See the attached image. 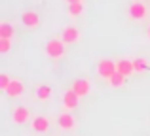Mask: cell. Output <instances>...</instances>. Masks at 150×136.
I'll list each match as a JSON object with an SVG mask.
<instances>
[{
  "label": "cell",
  "instance_id": "9a60e30c",
  "mask_svg": "<svg viewBox=\"0 0 150 136\" xmlns=\"http://www.w3.org/2000/svg\"><path fill=\"white\" fill-rule=\"evenodd\" d=\"M82 13H84V2L69 4V15H70V17H80Z\"/></svg>",
  "mask_w": 150,
  "mask_h": 136
},
{
  "label": "cell",
  "instance_id": "6da1fadb",
  "mask_svg": "<svg viewBox=\"0 0 150 136\" xmlns=\"http://www.w3.org/2000/svg\"><path fill=\"white\" fill-rule=\"evenodd\" d=\"M46 55H48L50 59H53V61L63 59V57H65V42H63L61 38L50 40L48 44H46Z\"/></svg>",
  "mask_w": 150,
  "mask_h": 136
},
{
  "label": "cell",
  "instance_id": "5bb4252c",
  "mask_svg": "<svg viewBox=\"0 0 150 136\" xmlns=\"http://www.w3.org/2000/svg\"><path fill=\"white\" fill-rule=\"evenodd\" d=\"M13 34H15V30H13V27H11L8 21L0 23V38H10V40H11Z\"/></svg>",
  "mask_w": 150,
  "mask_h": 136
},
{
  "label": "cell",
  "instance_id": "e0dca14e",
  "mask_svg": "<svg viewBox=\"0 0 150 136\" xmlns=\"http://www.w3.org/2000/svg\"><path fill=\"white\" fill-rule=\"evenodd\" d=\"M133 66H135V72L137 74H143V72H146L148 70V63H146V59H133Z\"/></svg>",
  "mask_w": 150,
  "mask_h": 136
},
{
  "label": "cell",
  "instance_id": "3957f363",
  "mask_svg": "<svg viewBox=\"0 0 150 136\" xmlns=\"http://www.w3.org/2000/svg\"><path fill=\"white\" fill-rule=\"evenodd\" d=\"M127 13H129V17H131L133 21H143V19L148 15V10H146V6H144L141 0H133V2L129 4Z\"/></svg>",
  "mask_w": 150,
  "mask_h": 136
},
{
  "label": "cell",
  "instance_id": "30bf717a",
  "mask_svg": "<svg viewBox=\"0 0 150 136\" xmlns=\"http://www.w3.org/2000/svg\"><path fill=\"white\" fill-rule=\"evenodd\" d=\"M72 89L78 93V96H86L89 95V91H91V83H89L88 80H84V77H80V80H74L72 81Z\"/></svg>",
  "mask_w": 150,
  "mask_h": 136
},
{
  "label": "cell",
  "instance_id": "2e32d148",
  "mask_svg": "<svg viewBox=\"0 0 150 136\" xmlns=\"http://www.w3.org/2000/svg\"><path fill=\"white\" fill-rule=\"evenodd\" d=\"M108 83H110V87L118 89V87H122V85L125 83V76H122L120 72H116V74H114V76L108 80Z\"/></svg>",
  "mask_w": 150,
  "mask_h": 136
},
{
  "label": "cell",
  "instance_id": "9c48e42d",
  "mask_svg": "<svg viewBox=\"0 0 150 136\" xmlns=\"http://www.w3.org/2000/svg\"><path fill=\"white\" fill-rule=\"evenodd\" d=\"M61 40L65 42V44H76V42L80 40V30L72 25L65 27V30H63V34H61Z\"/></svg>",
  "mask_w": 150,
  "mask_h": 136
},
{
  "label": "cell",
  "instance_id": "d6986e66",
  "mask_svg": "<svg viewBox=\"0 0 150 136\" xmlns=\"http://www.w3.org/2000/svg\"><path fill=\"white\" fill-rule=\"evenodd\" d=\"M10 83H11V77L8 76V74H0V89H2V91H6Z\"/></svg>",
  "mask_w": 150,
  "mask_h": 136
},
{
  "label": "cell",
  "instance_id": "52a82bcc",
  "mask_svg": "<svg viewBox=\"0 0 150 136\" xmlns=\"http://www.w3.org/2000/svg\"><path fill=\"white\" fill-rule=\"evenodd\" d=\"M57 127L61 130H74L76 129V119L67 112V114H61L57 117Z\"/></svg>",
  "mask_w": 150,
  "mask_h": 136
},
{
  "label": "cell",
  "instance_id": "ffe728a7",
  "mask_svg": "<svg viewBox=\"0 0 150 136\" xmlns=\"http://www.w3.org/2000/svg\"><path fill=\"white\" fill-rule=\"evenodd\" d=\"M67 4H74V2H84V0H65Z\"/></svg>",
  "mask_w": 150,
  "mask_h": 136
},
{
  "label": "cell",
  "instance_id": "44dd1931",
  "mask_svg": "<svg viewBox=\"0 0 150 136\" xmlns=\"http://www.w3.org/2000/svg\"><path fill=\"white\" fill-rule=\"evenodd\" d=\"M148 38H150V25H148Z\"/></svg>",
  "mask_w": 150,
  "mask_h": 136
},
{
  "label": "cell",
  "instance_id": "8992f818",
  "mask_svg": "<svg viewBox=\"0 0 150 136\" xmlns=\"http://www.w3.org/2000/svg\"><path fill=\"white\" fill-rule=\"evenodd\" d=\"M4 93H6L10 98H19V96H23V93H25V85H23L21 80H11V83L8 85V89Z\"/></svg>",
  "mask_w": 150,
  "mask_h": 136
},
{
  "label": "cell",
  "instance_id": "ba28073f",
  "mask_svg": "<svg viewBox=\"0 0 150 136\" xmlns=\"http://www.w3.org/2000/svg\"><path fill=\"white\" fill-rule=\"evenodd\" d=\"M21 21H23V25H25L27 29H36V27L40 25V15H38L36 11H33V10L23 11Z\"/></svg>",
  "mask_w": 150,
  "mask_h": 136
},
{
  "label": "cell",
  "instance_id": "5b68a950",
  "mask_svg": "<svg viewBox=\"0 0 150 136\" xmlns=\"http://www.w3.org/2000/svg\"><path fill=\"white\" fill-rule=\"evenodd\" d=\"M30 117V112L27 110L25 106H15L13 110H11V121L15 123V125H25L27 121H29Z\"/></svg>",
  "mask_w": 150,
  "mask_h": 136
},
{
  "label": "cell",
  "instance_id": "8fae6325",
  "mask_svg": "<svg viewBox=\"0 0 150 136\" xmlns=\"http://www.w3.org/2000/svg\"><path fill=\"white\" fill-rule=\"evenodd\" d=\"M116 70L122 74V76H131L133 72H135V66H133V61L131 59H120L116 61Z\"/></svg>",
  "mask_w": 150,
  "mask_h": 136
},
{
  "label": "cell",
  "instance_id": "7c38bea8",
  "mask_svg": "<svg viewBox=\"0 0 150 136\" xmlns=\"http://www.w3.org/2000/svg\"><path fill=\"white\" fill-rule=\"evenodd\" d=\"M33 130L34 133H48L50 130V121L44 115H36L33 119Z\"/></svg>",
  "mask_w": 150,
  "mask_h": 136
},
{
  "label": "cell",
  "instance_id": "ac0fdd59",
  "mask_svg": "<svg viewBox=\"0 0 150 136\" xmlns=\"http://www.w3.org/2000/svg\"><path fill=\"white\" fill-rule=\"evenodd\" d=\"M11 49V40L10 38H0V53H8Z\"/></svg>",
  "mask_w": 150,
  "mask_h": 136
},
{
  "label": "cell",
  "instance_id": "4fadbf2b",
  "mask_svg": "<svg viewBox=\"0 0 150 136\" xmlns=\"http://www.w3.org/2000/svg\"><path fill=\"white\" fill-rule=\"evenodd\" d=\"M51 95H53V89H51L50 85L40 83L36 87V98L40 100V102H48V100L51 98Z\"/></svg>",
  "mask_w": 150,
  "mask_h": 136
},
{
  "label": "cell",
  "instance_id": "7a4b0ae2",
  "mask_svg": "<svg viewBox=\"0 0 150 136\" xmlns=\"http://www.w3.org/2000/svg\"><path fill=\"white\" fill-rule=\"evenodd\" d=\"M116 63L110 59H101L99 63H97V74L103 77V80H110V77L116 74Z\"/></svg>",
  "mask_w": 150,
  "mask_h": 136
},
{
  "label": "cell",
  "instance_id": "277c9868",
  "mask_svg": "<svg viewBox=\"0 0 150 136\" xmlns=\"http://www.w3.org/2000/svg\"><path fill=\"white\" fill-rule=\"evenodd\" d=\"M78 104H80V96H78V93L74 91L72 87H70L69 91L63 93V106H65V110H67V112L76 110Z\"/></svg>",
  "mask_w": 150,
  "mask_h": 136
}]
</instances>
